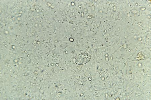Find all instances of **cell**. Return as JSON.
I'll use <instances>...</instances> for the list:
<instances>
[{"instance_id":"6da1fadb","label":"cell","mask_w":151,"mask_h":100,"mask_svg":"<svg viewBox=\"0 0 151 100\" xmlns=\"http://www.w3.org/2000/svg\"><path fill=\"white\" fill-rule=\"evenodd\" d=\"M91 58V56L88 54L83 53L78 55L76 58L75 62L78 65H82L88 62Z\"/></svg>"}]
</instances>
